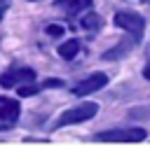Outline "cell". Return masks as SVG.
<instances>
[{"mask_svg":"<svg viewBox=\"0 0 150 147\" xmlns=\"http://www.w3.org/2000/svg\"><path fill=\"white\" fill-rule=\"evenodd\" d=\"M101 142H141L145 140V128L129 126V128H110L96 135Z\"/></svg>","mask_w":150,"mask_h":147,"instance_id":"1","label":"cell"},{"mask_svg":"<svg viewBox=\"0 0 150 147\" xmlns=\"http://www.w3.org/2000/svg\"><path fill=\"white\" fill-rule=\"evenodd\" d=\"M96 110H98L96 103H82V105H77V107H70V110H66V112L59 117L56 126H66V124H77V121L91 119V117L96 114Z\"/></svg>","mask_w":150,"mask_h":147,"instance_id":"2","label":"cell"},{"mask_svg":"<svg viewBox=\"0 0 150 147\" xmlns=\"http://www.w3.org/2000/svg\"><path fill=\"white\" fill-rule=\"evenodd\" d=\"M115 26H120V28L127 30V33H131L134 40H141L145 21H143L141 14H134V12H117V14H115Z\"/></svg>","mask_w":150,"mask_h":147,"instance_id":"3","label":"cell"},{"mask_svg":"<svg viewBox=\"0 0 150 147\" xmlns=\"http://www.w3.org/2000/svg\"><path fill=\"white\" fill-rule=\"evenodd\" d=\"M19 103L14 98H7V96H0V131H7L16 124L19 119Z\"/></svg>","mask_w":150,"mask_h":147,"instance_id":"4","label":"cell"},{"mask_svg":"<svg viewBox=\"0 0 150 147\" xmlns=\"http://www.w3.org/2000/svg\"><path fill=\"white\" fill-rule=\"evenodd\" d=\"M35 79V70L30 68H9L7 72L0 75V86L9 89V86H19V84H26V82H33Z\"/></svg>","mask_w":150,"mask_h":147,"instance_id":"5","label":"cell"},{"mask_svg":"<svg viewBox=\"0 0 150 147\" xmlns=\"http://www.w3.org/2000/svg\"><path fill=\"white\" fill-rule=\"evenodd\" d=\"M105 82H108V77H105L103 72H94L91 77H87V79L77 82V84L73 86V93H75V96H87V93H94V91H98L101 86H105Z\"/></svg>","mask_w":150,"mask_h":147,"instance_id":"6","label":"cell"},{"mask_svg":"<svg viewBox=\"0 0 150 147\" xmlns=\"http://www.w3.org/2000/svg\"><path fill=\"white\" fill-rule=\"evenodd\" d=\"M91 5V0H56V7L66 9L68 14H77L82 9H87Z\"/></svg>","mask_w":150,"mask_h":147,"instance_id":"7","label":"cell"},{"mask_svg":"<svg viewBox=\"0 0 150 147\" xmlns=\"http://www.w3.org/2000/svg\"><path fill=\"white\" fill-rule=\"evenodd\" d=\"M80 51V42L77 40H68V42H63L61 47H59V56L61 58H66V61H70V58H75V54Z\"/></svg>","mask_w":150,"mask_h":147,"instance_id":"8","label":"cell"},{"mask_svg":"<svg viewBox=\"0 0 150 147\" xmlns=\"http://www.w3.org/2000/svg\"><path fill=\"white\" fill-rule=\"evenodd\" d=\"M129 47H131V42H120L117 47H112V51H105L103 58H105V61H112V58H117V56H124V54L129 51Z\"/></svg>","mask_w":150,"mask_h":147,"instance_id":"9","label":"cell"},{"mask_svg":"<svg viewBox=\"0 0 150 147\" xmlns=\"http://www.w3.org/2000/svg\"><path fill=\"white\" fill-rule=\"evenodd\" d=\"M98 23H101V19H98V14H94V12L84 14V19H82V28H84V30H96Z\"/></svg>","mask_w":150,"mask_h":147,"instance_id":"10","label":"cell"},{"mask_svg":"<svg viewBox=\"0 0 150 147\" xmlns=\"http://www.w3.org/2000/svg\"><path fill=\"white\" fill-rule=\"evenodd\" d=\"M42 86H38V84H19V96H33V93H38Z\"/></svg>","mask_w":150,"mask_h":147,"instance_id":"11","label":"cell"},{"mask_svg":"<svg viewBox=\"0 0 150 147\" xmlns=\"http://www.w3.org/2000/svg\"><path fill=\"white\" fill-rule=\"evenodd\" d=\"M61 30H63L61 26H47V33H49L52 37H56V35H61Z\"/></svg>","mask_w":150,"mask_h":147,"instance_id":"12","label":"cell"},{"mask_svg":"<svg viewBox=\"0 0 150 147\" xmlns=\"http://www.w3.org/2000/svg\"><path fill=\"white\" fill-rule=\"evenodd\" d=\"M7 9H9V0H0V21H2V16H5Z\"/></svg>","mask_w":150,"mask_h":147,"instance_id":"13","label":"cell"},{"mask_svg":"<svg viewBox=\"0 0 150 147\" xmlns=\"http://www.w3.org/2000/svg\"><path fill=\"white\" fill-rule=\"evenodd\" d=\"M143 77H145V79H150V61H148V63H145V68H143Z\"/></svg>","mask_w":150,"mask_h":147,"instance_id":"14","label":"cell"}]
</instances>
